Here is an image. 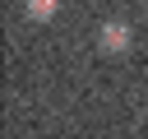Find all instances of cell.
I'll use <instances>...</instances> for the list:
<instances>
[{"label": "cell", "mask_w": 148, "mask_h": 139, "mask_svg": "<svg viewBox=\"0 0 148 139\" xmlns=\"http://www.w3.org/2000/svg\"><path fill=\"white\" fill-rule=\"evenodd\" d=\"M130 42H134V28H130L125 19H106V23L97 28V46H102L106 56H120V51H130Z\"/></svg>", "instance_id": "obj_1"}, {"label": "cell", "mask_w": 148, "mask_h": 139, "mask_svg": "<svg viewBox=\"0 0 148 139\" xmlns=\"http://www.w3.org/2000/svg\"><path fill=\"white\" fill-rule=\"evenodd\" d=\"M23 9H28L32 23H51V19L60 14V0H23Z\"/></svg>", "instance_id": "obj_2"}]
</instances>
